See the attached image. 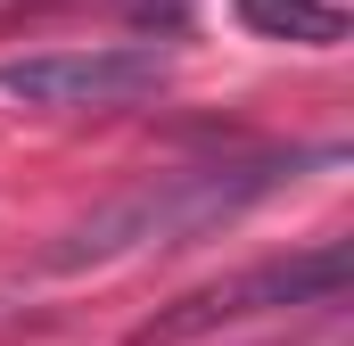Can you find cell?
I'll return each mask as SVG.
<instances>
[{
  "label": "cell",
  "instance_id": "1",
  "mask_svg": "<svg viewBox=\"0 0 354 346\" xmlns=\"http://www.w3.org/2000/svg\"><path fill=\"white\" fill-rule=\"evenodd\" d=\"M280 181H297V157H248V165H189V173H149L132 181L124 198L91 206L83 223L41 256V272H91V264H115L132 248H181L231 215H248L256 198H272Z\"/></svg>",
  "mask_w": 354,
  "mask_h": 346
},
{
  "label": "cell",
  "instance_id": "2",
  "mask_svg": "<svg viewBox=\"0 0 354 346\" xmlns=\"http://www.w3.org/2000/svg\"><path fill=\"white\" fill-rule=\"evenodd\" d=\"M346 289V248H305V256H272V264H248L214 289H189L181 305H165L157 322H140L132 346H181V338H206L223 322H248V313H280V305H338Z\"/></svg>",
  "mask_w": 354,
  "mask_h": 346
},
{
  "label": "cell",
  "instance_id": "3",
  "mask_svg": "<svg viewBox=\"0 0 354 346\" xmlns=\"http://www.w3.org/2000/svg\"><path fill=\"white\" fill-rule=\"evenodd\" d=\"M157 83H165V50H149V42L0 58V91L25 107H124V99H149Z\"/></svg>",
  "mask_w": 354,
  "mask_h": 346
},
{
  "label": "cell",
  "instance_id": "4",
  "mask_svg": "<svg viewBox=\"0 0 354 346\" xmlns=\"http://www.w3.org/2000/svg\"><path fill=\"white\" fill-rule=\"evenodd\" d=\"M239 25L264 42H305V50H338L346 42V8L338 0H239Z\"/></svg>",
  "mask_w": 354,
  "mask_h": 346
}]
</instances>
